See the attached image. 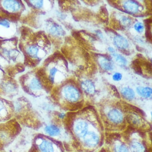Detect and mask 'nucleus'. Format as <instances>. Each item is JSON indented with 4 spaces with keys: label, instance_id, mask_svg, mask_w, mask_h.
I'll list each match as a JSON object with an SVG mask.
<instances>
[{
    "label": "nucleus",
    "instance_id": "obj_1",
    "mask_svg": "<svg viewBox=\"0 0 152 152\" xmlns=\"http://www.w3.org/2000/svg\"><path fill=\"white\" fill-rule=\"evenodd\" d=\"M12 119L0 123V150L7 146L16 135V127Z\"/></svg>",
    "mask_w": 152,
    "mask_h": 152
},
{
    "label": "nucleus",
    "instance_id": "obj_2",
    "mask_svg": "<svg viewBox=\"0 0 152 152\" xmlns=\"http://www.w3.org/2000/svg\"><path fill=\"white\" fill-rule=\"evenodd\" d=\"M14 112L13 104L10 100L0 96V123L12 119Z\"/></svg>",
    "mask_w": 152,
    "mask_h": 152
},
{
    "label": "nucleus",
    "instance_id": "obj_3",
    "mask_svg": "<svg viewBox=\"0 0 152 152\" xmlns=\"http://www.w3.org/2000/svg\"><path fill=\"white\" fill-rule=\"evenodd\" d=\"M64 93L65 99L71 102H75L80 98L79 91L72 86H66L64 89Z\"/></svg>",
    "mask_w": 152,
    "mask_h": 152
},
{
    "label": "nucleus",
    "instance_id": "obj_4",
    "mask_svg": "<svg viewBox=\"0 0 152 152\" xmlns=\"http://www.w3.org/2000/svg\"><path fill=\"white\" fill-rule=\"evenodd\" d=\"M124 9L129 13L135 14L140 11L142 6L138 2L133 1H128L124 3Z\"/></svg>",
    "mask_w": 152,
    "mask_h": 152
},
{
    "label": "nucleus",
    "instance_id": "obj_5",
    "mask_svg": "<svg viewBox=\"0 0 152 152\" xmlns=\"http://www.w3.org/2000/svg\"><path fill=\"white\" fill-rule=\"evenodd\" d=\"M83 137L85 143L90 147H94L99 143V137L93 132L87 133Z\"/></svg>",
    "mask_w": 152,
    "mask_h": 152
},
{
    "label": "nucleus",
    "instance_id": "obj_6",
    "mask_svg": "<svg viewBox=\"0 0 152 152\" xmlns=\"http://www.w3.org/2000/svg\"><path fill=\"white\" fill-rule=\"evenodd\" d=\"M40 141L39 147L42 152H54V147L53 143L50 140L46 139H42L39 140Z\"/></svg>",
    "mask_w": 152,
    "mask_h": 152
},
{
    "label": "nucleus",
    "instance_id": "obj_7",
    "mask_svg": "<svg viewBox=\"0 0 152 152\" xmlns=\"http://www.w3.org/2000/svg\"><path fill=\"white\" fill-rule=\"evenodd\" d=\"M88 129V125L84 121H79L75 125V133L80 137L85 136Z\"/></svg>",
    "mask_w": 152,
    "mask_h": 152
},
{
    "label": "nucleus",
    "instance_id": "obj_8",
    "mask_svg": "<svg viewBox=\"0 0 152 152\" xmlns=\"http://www.w3.org/2000/svg\"><path fill=\"white\" fill-rule=\"evenodd\" d=\"M113 42L115 46L120 50H124L129 46L127 39L120 35H117L114 37Z\"/></svg>",
    "mask_w": 152,
    "mask_h": 152
},
{
    "label": "nucleus",
    "instance_id": "obj_9",
    "mask_svg": "<svg viewBox=\"0 0 152 152\" xmlns=\"http://www.w3.org/2000/svg\"><path fill=\"white\" fill-rule=\"evenodd\" d=\"M44 130L45 134L49 136L54 137L58 136L60 134L61 131L59 127L53 124L45 126Z\"/></svg>",
    "mask_w": 152,
    "mask_h": 152
},
{
    "label": "nucleus",
    "instance_id": "obj_10",
    "mask_svg": "<svg viewBox=\"0 0 152 152\" xmlns=\"http://www.w3.org/2000/svg\"><path fill=\"white\" fill-rule=\"evenodd\" d=\"M108 115L110 120L115 123L121 122L123 118L121 113L116 110H113L110 111Z\"/></svg>",
    "mask_w": 152,
    "mask_h": 152
},
{
    "label": "nucleus",
    "instance_id": "obj_11",
    "mask_svg": "<svg viewBox=\"0 0 152 152\" xmlns=\"http://www.w3.org/2000/svg\"><path fill=\"white\" fill-rule=\"evenodd\" d=\"M3 5L6 9L12 11H17L20 8L19 3L17 1H5L3 3Z\"/></svg>",
    "mask_w": 152,
    "mask_h": 152
},
{
    "label": "nucleus",
    "instance_id": "obj_12",
    "mask_svg": "<svg viewBox=\"0 0 152 152\" xmlns=\"http://www.w3.org/2000/svg\"><path fill=\"white\" fill-rule=\"evenodd\" d=\"M127 121L132 126H139L141 125L142 120L136 114H131L129 115L127 117Z\"/></svg>",
    "mask_w": 152,
    "mask_h": 152
},
{
    "label": "nucleus",
    "instance_id": "obj_13",
    "mask_svg": "<svg viewBox=\"0 0 152 152\" xmlns=\"http://www.w3.org/2000/svg\"><path fill=\"white\" fill-rule=\"evenodd\" d=\"M100 64L104 69L108 71L113 70V65L110 59L104 58L100 60Z\"/></svg>",
    "mask_w": 152,
    "mask_h": 152
},
{
    "label": "nucleus",
    "instance_id": "obj_14",
    "mask_svg": "<svg viewBox=\"0 0 152 152\" xmlns=\"http://www.w3.org/2000/svg\"><path fill=\"white\" fill-rule=\"evenodd\" d=\"M82 87L86 92L89 94H92L94 92V85L91 82L86 80L82 83Z\"/></svg>",
    "mask_w": 152,
    "mask_h": 152
},
{
    "label": "nucleus",
    "instance_id": "obj_15",
    "mask_svg": "<svg viewBox=\"0 0 152 152\" xmlns=\"http://www.w3.org/2000/svg\"><path fill=\"white\" fill-rule=\"evenodd\" d=\"M140 95L144 98L149 97L152 94L151 88L149 87H138L137 89Z\"/></svg>",
    "mask_w": 152,
    "mask_h": 152
},
{
    "label": "nucleus",
    "instance_id": "obj_16",
    "mask_svg": "<svg viewBox=\"0 0 152 152\" xmlns=\"http://www.w3.org/2000/svg\"><path fill=\"white\" fill-rule=\"evenodd\" d=\"M121 93L123 96L127 100H132L135 96V93L132 89L125 88L121 90Z\"/></svg>",
    "mask_w": 152,
    "mask_h": 152
},
{
    "label": "nucleus",
    "instance_id": "obj_17",
    "mask_svg": "<svg viewBox=\"0 0 152 152\" xmlns=\"http://www.w3.org/2000/svg\"><path fill=\"white\" fill-rule=\"evenodd\" d=\"M29 88L33 91H39L42 88V85L38 79L34 78L30 82Z\"/></svg>",
    "mask_w": 152,
    "mask_h": 152
},
{
    "label": "nucleus",
    "instance_id": "obj_18",
    "mask_svg": "<svg viewBox=\"0 0 152 152\" xmlns=\"http://www.w3.org/2000/svg\"><path fill=\"white\" fill-rule=\"evenodd\" d=\"M112 56L115 59V61L119 65L121 66H126L127 64V60L121 55L116 53L112 54Z\"/></svg>",
    "mask_w": 152,
    "mask_h": 152
},
{
    "label": "nucleus",
    "instance_id": "obj_19",
    "mask_svg": "<svg viewBox=\"0 0 152 152\" xmlns=\"http://www.w3.org/2000/svg\"><path fill=\"white\" fill-rule=\"evenodd\" d=\"M144 23L145 24V36L146 38L150 41H152V33L151 31V24L152 23L151 19L145 20Z\"/></svg>",
    "mask_w": 152,
    "mask_h": 152
},
{
    "label": "nucleus",
    "instance_id": "obj_20",
    "mask_svg": "<svg viewBox=\"0 0 152 152\" xmlns=\"http://www.w3.org/2000/svg\"><path fill=\"white\" fill-rule=\"evenodd\" d=\"M141 66V61L139 59H135L132 62V68L137 73L140 75L142 74V68Z\"/></svg>",
    "mask_w": 152,
    "mask_h": 152
},
{
    "label": "nucleus",
    "instance_id": "obj_21",
    "mask_svg": "<svg viewBox=\"0 0 152 152\" xmlns=\"http://www.w3.org/2000/svg\"><path fill=\"white\" fill-rule=\"evenodd\" d=\"M50 32L53 35L63 36L64 35V31L59 25H54L50 29Z\"/></svg>",
    "mask_w": 152,
    "mask_h": 152
},
{
    "label": "nucleus",
    "instance_id": "obj_22",
    "mask_svg": "<svg viewBox=\"0 0 152 152\" xmlns=\"http://www.w3.org/2000/svg\"><path fill=\"white\" fill-rule=\"evenodd\" d=\"M131 148L133 152H144V147L138 142H134L131 145Z\"/></svg>",
    "mask_w": 152,
    "mask_h": 152
},
{
    "label": "nucleus",
    "instance_id": "obj_23",
    "mask_svg": "<svg viewBox=\"0 0 152 152\" xmlns=\"http://www.w3.org/2000/svg\"><path fill=\"white\" fill-rule=\"evenodd\" d=\"M27 52L30 57L35 58L37 57L38 50L35 47L31 46L28 48Z\"/></svg>",
    "mask_w": 152,
    "mask_h": 152
},
{
    "label": "nucleus",
    "instance_id": "obj_24",
    "mask_svg": "<svg viewBox=\"0 0 152 152\" xmlns=\"http://www.w3.org/2000/svg\"><path fill=\"white\" fill-rule=\"evenodd\" d=\"M126 107L127 108V110H131V111H132V112H134V113H137L138 114H141V115H144L143 112H142L141 110L137 108V107H135V106L127 104V106H126Z\"/></svg>",
    "mask_w": 152,
    "mask_h": 152
},
{
    "label": "nucleus",
    "instance_id": "obj_25",
    "mask_svg": "<svg viewBox=\"0 0 152 152\" xmlns=\"http://www.w3.org/2000/svg\"><path fill=\"white\" fill-rule=\"evenodd\" d=\"M121 23L124 26H125L128 27L131 25L132 22L130 19L127 18V17H124L121 19Z\"/></svg>",
    "mask_w": 152,
    "mask_h": 152
},
{
    "label": "nucleus",
    "instance_id": "obj_26",
    "mask_svg": "<svg viewBox=\"0 0 152 152\" xmlns=\"http://www.w3.org/2000/svg\"><path fill=\"white\" fill-rule=\"evenodd\" d=\"M134 28L135 30L139 33L142 32L143 31L144 26L142 23H136L134 26Z\"/></svg>",
    "mask_w": 152,
    "mask_h": 152
},
{
    "label": "nucleus",
    "instance_id": "obj_27",
    "mask_svg": "<svg viewBox=\"0 0 152 152\" xmlns=\"http://www.w3.org/2000/svg\"><path fill=\"white\" fill-rule=\"evenodd\" d=\"M116 152H129L128 148L124 145H121L118 147L116 148Z\"/></svg>",
    "mask_w": 152,
    "mask_h": 152
},
{
    "label": "nucleus",
    "instance_id": "obj_28",
    "mask_svg": "<svg viewBox=\"0 0 152 152\" xmlns=\"http://www.w3.org/2000/svg\"><path fill=\"white\" fill-rule=\"evenodd\" d=\"M113 80L115 81H119L122 79V75L118 72H116L113 75Z\"/></svg>",
    "mask_w": 152,
    "mask_h": 152
},
{
    "label": "nucleus",
    "instance_id": "obj_29",
    "mask_svg": "<svg viewBox=\"0 0 152 152\" xmlns=\"http://www.w3.org/2000/svg\"><path fill=\"white\" fill-rule=\"evenodd\" d=\"M0 25L7 28L10 27V24L9 22L4 19H0Z\"/></svg>",
    "mask_w": 152,
    "mask_h": 152
},
{
    "label": "nucleus",
    "instance_id": "obj_30",
    "mask_svg": "<svg viewBox=\"0 0 152 152\" xmlns=\"http://www.w3.org/2000/svg\"><path fill=\"white\" fill-rule=\"evenodd\" d=\"M109 136L110 139V140L112 139V140H117V139H118L120 138V135L119 134H111Z\"/></svg>",
    "mask_w": 152,
    "mask_h": 152
},
{
    "label": "nucleus",
    "instance_id": "obj_31",
    "mask_svg": "<svg viewBox=\"0 0 152 152\" xmlns=\"http://www.w3.org/2000/svg\"><path fill=\"white\" fill-rule=\"evenodd\" d=\"M112 88L113 92H114V93H115V95L117 97H120V96H119L118 92L117 90V89L116 88H115V86L112 85Z\"/></svg>",
    "mask_w": 152,
    "mask_h": 152
},
{
    "label": "nucleus",
    "instance_id": "obj_32",
    "mask_svg": "<svg viewBox=\"0 0 152 152\" xmlns=\"http://www.w3.org/2000/svg\"><path fill=\"white\" fill-rule=\"evenodd\" d=\"M36 7L37 8H39L41 7L43 5V1H36Z\"/></svg>",
    "mask_w": 152,
    "mask_h": 152
},
{
    "label": "nucleus",
    "instance_id": "obj_33",
    "mask_svg": "<svg viewBox=\"0 0 152 152\" xmlns=\"http://www.w3.org/2000/svg\"><path fill=\"white\" fill-rule=\"evenodd\" d=\"M108 50L111 53V54H113L115 53V50L113 48L111 47L108 48Z\"/></svg>",
    "mask_w": 152,
    "mask_h": 152
},
{
    "label": "nucleus",
    "instance_id": "obj_34",
    "mask_svg": "<svg viewBox=\"0 0 152 152\" xmlns=\"http://www.w3.org/2000/svg\"><path fill=\"white\" fill-rule=\"evenodd\" d=\"M65 114L64 113H60L58 115L59 118L63 119L65 117Z\"/></svg>",
    "mask_w": 152,
    "mask_h": 152
},
{
    "label": "nucleus",
    "instance_id": "obj_35",
    "mask_svg": "<svg viewBox=\"0 0 152 152\" xmlns=\"http://www.w3.org/2000/svg\"><path fill=\"white\" fill-rule=\"evenodd\" d=\"M97 33V34L98 35H99V37H102V32L100 31H98L96 32Z\"/></svg>",
    "mask_w": 152,
    "mask_h": 152
},
{
    "label": "nucleus",
    "instance_id": "obj_36",
    "mask_svg": "<svg viewBox=\"0 0 152 152\" xmlns=\"http://www.w3.org/2000/svg\"><path fill=\"white\" fill-rule=\"evenodd\" d=\"M148 152H152V151H151H151H150V150H149V151H148Z\"/></svg>",
    "mask_w": 152,
    "mask_h": 152
}]
</instances>
